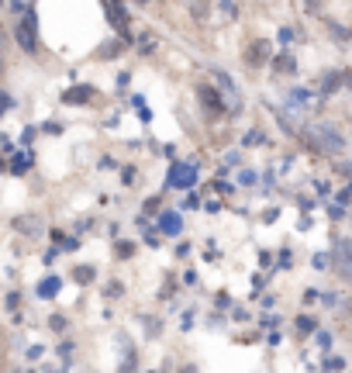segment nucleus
<instances>
[{
    "label": "nucleus",
    "instance_id": "obj_1",
    "mask_svg": "<svg viewBox=\"0 0 352 373\" xmlns=\"http://www.w3.org/2000/svg\"><path fill=\"white\" fill-rule=\"evenodd\" d=\"M331 263H335V273L342 280H352V239H342L331 252Z\"/></svg>",
    "mask_w": 352,
    "mask_h": 373
},
{
    "label": "nucleus",
    "instance_id": "obj_2",
    "mask_svg": "<svg viewBox=\"0 0 352 373\" xmlns=\"http://www.w3.org/2000/svg\"><path fill=\"white\" fill-rule=\"evenodd\" d=\"M18 42H21L25 52H35V49H38V38H35V14H28L25 21L18 25Z\"/></svg>",
    "mask_w": 352,
    "mask_h": 373
},
{
    "label": "nucleus",
    "instance_id": "obj_3",
    "mask_svg": "<svg viewBox=\"0 0 352 373\" xmlns=\"http://www.w3.org/2000/svg\"><path fill=\"white\" fill-rule=\"evenodd\" d=\"M193 180H197V169L187 166V162H176L173 173H169V184L173 186H193Z\"/></svg>",
    "mask_w": 352,
    "mask_h": 373
},
{
    "label": "nucleus",
    "instance_id": "obj_4",
    "mask_svg": "<svg viewBox=\"0 0 352 373\" xmlns=\"http://www.w3.org/2000/svg\"><path fill=\"white\" fill-rule=\"evenodd\" d=\"M311 135H318V142H322L325 149H331V152H342V138L331 132V128H314Z\"/></svg>",
    "mask_w": 352,
    "mask_h": 373
},
{
    "label": "nucleus",
    "instance_id": "obj_5",
    "mask_svg": "<svg viewBox=\"0 0 352 373\" xmlns=\"http://www.w3.org/2000/svg\"><path fill=\"white\" fill-rule=\"evenodd\" d=\"M104 14H108L110 21H114V28H118V31H125V25H128V14H125V7H118V4H108V7H104Z\"/></svg>",
    "mask_w": 352,
    "mask_h": 373
},
{
    "label": "nucleus",
    "instance_id": "obj_6",
    "mask_svg": "<svg viewBox=\"0 0 352 373\" xmlns=\"http://www.w3.org/2000/svg\"><path fill=\"white\" fill-rule=\"evenodd\" d=\"M159 228H163L166 235H176L180 232V214H163L159 218Z\"/></svg>",
    "mask_w": 352,
    "mask_h": 373
},
{
    "label": "nucleus",
    "instance_id": "obj_7",
    "mask_svg": "<svg viewBox=\"0 0 352 373\" xmlns=\"http://www.w3.org/2000/svg\"><path fill=\"white\" fill-rule=\"evenodd\" d=\"M200 101L208 104V111H221V97H215L211 87H200Z\"/></svg>",
    "mask_w": 352,
    "mask_h": 373
},
{
    "label": "nucleus",
    "instance_id": "obj_8",
    "mask_svg": "<svg viewBox=\"0 0 352 373\" xmlns=\"http://www.w3.org/2000/svg\"><path fill=\"white\" fill-rule=\"evenodd\" d=\"M73 277H76V284H90V280H93V269L80 267V269H73Z\"/></svg>",
    "mask_w": 352,
    "mask_h": 373
},
{
    "label": "nucleus",
    "instance_id": "obj_9",
    "mask_svg": "<svg viewBox=\"0 0 352 373\" xmlns=\"http://www.w3.org/2000/svg\"><path fill=\"white\" fill-rule=\"evenodd\" d=\"M28 166H31V156H14V162H11V169H14V173H25Z\"/></svg>",
    "mask_w": 352,
    "mask_h": 373
},
{
    "label": "nucleus",
    "instance_id": "obj_10",
    "mask_svg": "<svg viewBox=\"0 0 352 373\" xmlns=\"http://www.w3.org/2000/svg\"><path fill=\"white\" fill-rule=\"evenodd\" d=\"M55 291H59V280H55V277H52V280H45V284L38 287V294H42V297H52Z\"/></svg>",
    "mask_w": 352,
    "mask_h": 373
},
{
    "label": "nucleus",
    "instance_id": "obj_11",
    "mask_svg": "<svg viewBox=\"0 0 352 373\" xmlns=\"http://www.w3.org/2000/svg\"><path fill=\"white\" fill-rule=\"evenodd\" d=\"M86 97H90V90H69L66 94V101H86Z\"/></svg>",
    "mask_w": 352,
    "mask_h": 373
},
{
    "label": "nucleus",
    "instance_id": "obj_12",
    "mask_svg": "<svg viewBox=\"0 0 352 373\" xmlns=\"http://www.w3.org/2000/svg\"><path fill=\"white\" fill-rule=\"evenodd\" d=\"M297 328H300V335H307V332L314 328V321H311V318H300V321H297Z\"/></svg>",
    "mask_w": 352,
    "mask_h": 373
},
{
    "label": "nucleus",
    "instance_id": "obj_13",
    "mask_svg": "<svg viewBox=\"0 0 352 373\" xmlns=\"http://www.w3.org/2000/svg\"><path fill=\"white\" fill-rule=\"evenodd\" d=\"M7 107H11V97H7V94H0V114H4Z\"/></svg>",
    "mask_w": 352,
    "mask_h": 373
}]
</instances>
